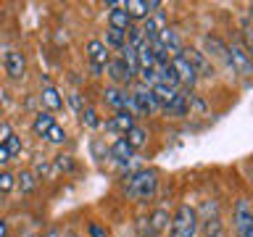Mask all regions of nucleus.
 Instances as JSON below:
<instances>
[{"mask_svg":"<svg viewBox=\"0 0 253 237\" xmlns=\"http://www.w3.org/2000/svg\"><path fill=\"white\" fill-rule=\"evenodd\" d=\"M8 163H11V156H8V150L0 145V169H8Z\"/></svg>","mask_w":253,"mask_h":237,"instance_id":"nucleus-36","label":"nucleus"},{"mask_svg":"<svg viewBox=\"0 0 253 237\" xmlns=\"http://www.w3.org/2000/svg\"><path fill=\"white\" fill-rule=\"evenodd\" d=\"M124 140L129 142V148L134 150V153H137V150H142V148L148 145V140H150V132H148L142 124H134L132 129L124 134Z\"/></svg>","mask_w":253,"mask_h":237,"instance_id":"nucleus-20","label":"nucleus"},{"mask_svg":"<svg viewBox=\"0 0 253 237\" xmlns=\"http://www.w3.org/2000/svg\"><path fill=\"white\" fill-rule=\"evenodd\" d=\"M129 92H132L137 116H156V114H161V106H158V100L153 98V90H148V87H142V84L134 82L129 87Z\"/></svg>","mask_w":253,"mask_h":237,"instance_id":"nucleus-5","label":"nucleus"},{"mask_svg":"<svg viewBox=\"0 0 253 237\" xmlns=\"http://www.w3.org/2000/svg\"><path fill=\"white\" fill-rule=\"evenodd\" d=\"M55 124V116L53 114H47V111H42L40 108L35 116H32V134H35V137H40L42 140L45 137V132L50 129V126Z\"/></svg>","mask_w":253,"mask_h":237,"instance_id":"nucleus-19","label":"nucleus"},{"mask_svg":"<svg viewBox=\"0 0 253 237\" xmlns=\"http://www.w3.org/2000/svg\"><path fill=\"white\" fill-rule=\"evenodd\" d=\"M29 171L35 174L37 179H53L55 177V169H53L50 158H40V161H35V166H32Z\"/></svg>","mask_w":253,"mask_h":237,"instance_id":"nucleus-28","label":"nucleus"},{"mask_svg":"<svg viewBox=\"0 0 253 237\" xmlns=\"http://www.w3.org/2000/svg\"><path fill=\"white\" fill-rule=\"evenodd\" d=\"M0 90H3V87H0Z\"/></svg>","mask_w":253,"mask_h":237,"instance_id":"nucleus-41","label":"nucleus"},{"mask_svg":"<svg viewBox=\"0 0 253 237\" xmlns=\"http://www.w3.org/2000/svg\"><path fill=\"white\" fill-rule=\"evenodd\" d=\"M100 42L106 45L111 53H119V50L126 45V32H119V29H111V27H108V29H106V37H103Z\"/></svg>","mask_w":253,"mask_h":237,"instance_id":"nucleus-23","label":"nucleus"},{"mask_svg":"<svg viewBox=\"0 0 253 237\" xmlns=\"http://www.w3.org/2000/svg\"><path fill=\"white\" fill-rule=\"evenodd\" d=\"M84 55H87V63H92V66H106L114 53H111L98 37H92V40H87V45H84Z\"/></svg>","mask_w":253,"mask_h":237,"instance_id":"nucleus-15","label":"nucleus"},{"mask_svg":"<svg viewBox=\"0 0 253 237\" xmlns=\"http://www.w3.org/2000/svg\"><path fill=\"white\" fill-rule=\"evenodd\" d=\"M8 237H11V235H8Z\"/></svg>","mask_w":253,"mask_h":237,"instance_id":"nucleus-42","label":"nucleus"},{"mask_svg":"<svg viewBox=\"0 0 253 237\" xmlns=\"http://www.w3.org/2000/svg\"><path fill=\"white\" fill-rule=\"evenodd\" d=\"M108 27H111V29H119V32H126V29L132 27V19L126 16V11L122 8V11L108 13Z\"/></svg>","mask_w":253,"mask_h":237,"instance_id":"nucleus-29","label":"nucleus"},{"mask_svg":"<svg viewBox=\"0 0 253 237\" xmlns=\"http://www.w3.org/2000/svg\"><path fill=\"white\" fill-rule=\"evenodd\" d=\"M87 237H114V235H111V229H108L106 221L90 219V221H87Z\"/></svg>","mask_w":253,"mask_h":237,"instance_id":"nucleus-30","label":"nucleus"},{"mask_svg":"<svg viewBox=\"0 0 253 237\" xmlns=\"http://www.w3.org/2000/svg\"><path fill=\"white\" fill-rule=\"evenodd\" d=\"M90 74H92L95 79H98V77H103V66H92V63H90Z\"/></svg>","mask_w":253,"mask_h":237,"instance_id":"nucleus-37","label":"nucleus"},{"mask_svg":"<svg viewBox=\"0 0 253 237\" xmlns=\"http://www.w3.org/2000/svg\"><path fill=\"white\" fill-rule=\"evenodd\" d=\"M66 100H69V106H71V111H74L77 116L84 111V106H90V103H87V98H84V92H79V90H71V92L66 95Z\"/></svg>","mask_w":253,"mask_h":237,"instance_id":"nucleus-32","label":"nucleus"},{"mask_svg":"<svg viewBox=\"0 0 253 237\" xmlns=\"http://www.w3.org/2000/svg\"><path fill=\"white\" fill-rule=\"evenodd\" d=\"M11 134H13V126L8 124V121H0V145H3V142L11 137Z\"/></svg>","mask_w":253,"mask_h":237,"instance_id":"nucleus-35","label":"nucleus"},{"mask_svg":"<svg viewBox=\"0 0 253 237\" xmlns=\"http://www.w3.org/2000/svg\"><path fill=\"white\" fill-rule=\"evenodd\" d=\"M0 237H8V221L0 219Z\"/></svg>","mask_w":253,"mask_h":237,"instance_id":"nucleus-38","label":"nucleus"},{"mask_svg":"<svg viewBox=\"0 0 253 237\" xmlns=\"http://www.w3.org/2000/svg\"><path fill=\"white\" fill-rule=\"evenodd\" d=\"M179 90H182V87L156 84V87H153V98L158 100V106H161V108H166V106H169V103H171V100H174V98H177V95H179Z\"/></svg>","mask_w":253,"mask_h":237,"instance_id":"nucleus-24","label":"nucleus"},{"mask_svg":"<svg viewBox=\"0 0 253 237\" xmlns=\"http://www.w3.org/2000/svg\"><path fill=\"white\" fill-rule=\"evenodd\" d=\"M164 27H169L166 24V16H164V11H158V13H153V16H148L145 21H142V27H140V32H142V37L148 40H156L158 37V32H161Z\"/></svg>","mask_w":253,"mask_h":237,"instance_id":"nucleus-18","label":"nucleus"},{"mask_svg":"<svg viewBox=\"0 0 253 237\" xmlns=\"http://www.w3.org/2000/svg\"><path fill=\"white\" fill-rule=\"evenodd\" d=\"M169 63H171L174 74H177V79H179V87H182V90H195V84L201 82V79H198V74L193 71V66H190V63L182 58V53H179V55H171Z\"/></svg>","mask_w":253,"mask_h":237,"instance_id":"nucleus-11","label":"nucleus"},{"mask_svg":"<svg viewBox=\"0 0 253 237\" xmlns=\"http://www.w3.org/2000/svg\"><path fill=\"white\" fill-rule=\"evenodd\" d=\"M158 193L156 169H134L124 177V195L134 203H150Z\"/></svg>","mask_w":253,"mask_h":237,"instance_id":"nucleus-1","label":"nucleus"},{"mask_svg":"<svg viewBox=\"0 0 253 237\" xmlns=\"http://www.w3.org/2000/svg\"><path fill=\"white\" fill-rule=\"evenodd\" d=\"M108 158L114 163H129L134 158V150L124 137H114V142H108Z\"/></svg>","mask_w":253,"mask_h":237,"instance_id":"nucleus-17","label":"nucleus"},{"mask_svg":"<svg viewBox=\"0 0 253 237\" xmlns=\"http://www.w3.org/2000/svg\"><path fill=\"white\" fill-rule=\"evenodd\" d=\"M169 221H171V213H169V211H166V208H156V211L148 216V221H145V229H148L150 235L161 237V235L169 232Z\"/></svg>","mask_w":253,"mask_h":237,"instance_id":"nucleus-16","label":"nucleus"},{"mask_svg":"<svg viewBox=\"0 0 253 237\" xmlns=\"http://www.w3.org/2000/svg\"><path fill=\"white\" fill-rule=\"evenodd\" d=\"M103 74L108 77V82L114 87H126V90H129L134 84V74L122 63V58H116V55H111V61L103 66Z\"/></svg>","mask_w":253,"mask_h":237,"instance_id":"nucleus-8","label":"nucleus"},{"mask_svg":"<svg viewBox=\"0 0 253 237\" xmlns=\"http://www.w3.org/2000/svg\"><path fill=\"white\" fill-rule=\"evenodd\" d=\"M134 124H137V118H134L132 114H126V111H116L114 116L103 118L100 129H103V132H108V134H116V137H124V134L129 132Z\"/></svg>","mask_w":253,"mask_h":237,"instance_id":"nucleus-10","label":"nucleus"},{"mask_svg":"<svg viewBox=\"0 0 253 237\" xmlns=\"http://www.w3.org/2000/svg\"><path fill=\"white\" fill-rule=\"evenodd\" d=\"M198 232H203V237H221L224 235V224H221L219 213L216 216H209V219L198 221Z\"/></svg>","mask_w":253,"mask_h":237,"instance_id":"nucleus-22","label":"nucleus"},{"mask_svg":"<svg viewBox=\"0 0 253 237\" xmlns=\"http://www.w3.org/2000/svg\"><path fill=\"white\" fill-rule=\"evenodd\" d=\"M3 69H5V74L13 79V82H19V79L27 77V55H24L21 50H8L5 53V61H3Z\"/></svg>","mask_w":253,"mask_h":237,"instance_id":"nucleus-13","label":"nucleus"},{"mask_svg":"<svg viewBox=\"0 0 253 237\" xmlns=\"http://www.w3.org/2000/svg\"><path fill=\"white\" fill-rule=\"evenodd\" d=\"M3 148L8 150V156H11V161H13V158L16 156H21L24 153V142H21V137H19V134H11V137H8L5 142H3Z\"/></svg>","mask_w":253,"mask_h":237,"instance_id":"nucleus-34","label":"nucleus"},{"mask_svg":"<svg viewBox=\"0 0 253 237\" xmlns=\"http://www.w3.org/2000/svg\"><path fill=\"white\" fill-rule=\"evenodd\" d=\"M90 153L95 161H108V142L100 140V137H92L90 140Z\"/></svg>","mask_w":253,"mask_h":237,"instance_id":"nucleus-31","label":"nucleus"},{"mask_svg":"<svg viewBox=\"0 0 253 237\" xmlns=\"http://www.w3.org/2000/svg\"><path fill=\"white\" fill-rule=\"evenodd\" d=\"M137 237H156V235H150V232H148V229H145V227H142V232H140Z\"/></svg>","mask_w":253,"mask_h":237,"instance_id":"nucleus-39","label":"nucleus"},{"mask_svg":"<svg viewBox=\"0 0 253 237\" xmlns=\"http://www.w3.org/2000/svg\"><path fill=\"white\" fill-rule=\"evenodd\" d=\"M182 58H185L190 66H193V71L198 74V79H213V63L211 58H206V53L201 50V47H193V45H185L182 47Z\"/></svg>","mask_w":253,"mask_h":237,"instance_id":"nucleus-6","label":"nucleus"},{"mask_svg":"<svg viewBox=\"0 0 253 237\" xmlns=\"http://www.w3.org/2000/svg\"><path fill=\"white\" fill-rule=\"evenodd\" d=\"M161 8H164L161 0H124V11H126V16L132 19V24H134V21L142 24L148 16L158 13Z\"/></svg>","mask_w":253,"mask_h":237,"instance_id":"nucleus-9","label":"nucleus"},{"mask_svg":"<svg viewBox=\"0 0 253 237\" xmlns=\"http://www.w3.org/2000/svg\"><path fill=\"white\" fill-rule=\"evenodd\" d=\"M37 100H40V106H42V111H47V114H53V116L63 108V95L55 84H42Z\"/></svg>","mask_w":253,"mask_h":237,"instance_id":"nucleus-14","label":"nucleus"},{"mask_svg":"<svg viewBox=\"0 0 253 237\" xmlns=\"http://www.w3.org/2000/svg\"><path fill=\"white\" fill-rule=\"evenodd\" d=\"M16 190V174L8 169H0V195H8Z\"/></svg>","mask_w":253,"mask_h":237,"instance_id":"nucleus-33","label":"nucleus"},{"mask_svg":"<svg viewBox=\"0 0 253 237\" xmlns=\"http://www.w3.org/2000/svg\"><path fill=\"white\" fill-rule=\"evenodd\" d=\"M50 163H53L55 171H63V174L77 171V161H74V156H69V153H58L55 158H50Z\"/></svg>","mask_w":253,"mask_h":237,"instance_id":"nucleus-27","label":"nucleus"},{"mask_svg":"<svg viewBox=\"0 0 253 237\" xmlns=\"http://www.w3.org/2000/svg\"><path fill=\"white\" fill-rule=\"evenodd\" d=\"M227 66L232 74H243V77H251V53L243 42H235L227 45Z\"/></svg>","mask_w":253,"mask_h":237,"instance_id":"nucleus-7","label":"nucleus"},{"mask_svg":"<svg viewBox=\"0 0 253 237\" xmlns=\"http://www.w3.org/2000/svg\"><path fill=\"white\" fill-rule=\"evenodd\" d=\"M79 121H82L87 129H100L103 118H100V111L95 108V106H84V111L79 114Z\"/></svg>","mask_w":253,"mask_h":237,"instance_id":"nucleus-26","label":"nucleus"},{"mask_svg":"<svg viewBox=\"0 0 253 237\" xmlns=\"http://www.w3.org/2000/svg\"><path fill=\"white\" fill-rule=\"evenodd\" d=\"M198 221H201V216L193 205H177L169 221V237H198Z\"/></svg>","mask_w":253,"mask_h":237,"instance_id":"nucleus-2","label":"nucleus"},{"mask_svg":"<svg viewBox=\"0 0 253 237\" xmlns=\"http://www.w3.org/2000/svg\"><path fill=\"white\" fill-rule=\"evenodd\" d=\"M42 140L47 142V145H55V148H61V145H66V142H69V132L63 129L61 124H53L50 129L45 132V137H42Z\"/></svg>","mask_w":253,"mask_h":237,"instance_id":"nucleus-25","label":"nucleus"},{"mask_svg":"<svg viewBox=\"0 0 253 237\" xmlns=\"http://www.w3.org/2000/svg\"><path fill=\"white\" fill-rule=\"evenodd\" d=\"M71 237H82V235H71Z\"/></svg>","mask_w":253,"mask_h":237,"instance_id":"nucleus-40","label":"nucleus"},{"mask_svg":"<svg viewBox=\"0 0 253 237\" xmlns=\"http://www.w3.org/2000/svg\"><path fill=\"white\" fill-rule=\"evenodd\" d=\"M40 187V179L32 174L29 169H21V171H16V190H21L24 195H32L35 190Z\"/></svg>","mask_w":253,"mask_h":237,"instance_id":"nucleus-21","label":"nucleus"},{"mask_svg":"<svg viewBox=\"0 0 253 237\" xmlns=\"http://www.w3.org/2000/svg\"><path fill=\"white\" fill-rule=\"evenodd\" d=\"M100 100H103V106L114 108V114H116V111H126V114H132L134 118H137L132 92L126 90V87H114V84L103 87V90H100Z\"/></svg>","mask_w":253,"mask_h":237,"instance_id":"nucleus-3","label":"nucleus"},{"mask_svg":"<svg viewBox=\"0 0 253 237\" xmlns=\"http://www.w3.org/2000/svg\"><path fill=\"white\" fill-rule=\"evenodd\" d=\"M232 227L237 237H253V211L248 198H237L232 208Z\"/></svg>","mask_w":253,"mask_h":237,"instance_id":"nucleus-4","label":"nucleus"},{"mask_svg":"<svg viewBox=\"0 0 253 237\" xmlns=\"http://www.w3.org/2000/svg\"><path fill=\"white\" fill-rule=\"evenodd\" d=\"M156 42L164 47V53L169 55H179L182 53V47H185V42H182V35H179V29H174V27H164L161 32H158V37H156Z\"/></svg>","mask_w":253,"mask_h":237,"instance_id":"nucleus-12","label":"nucleus"}]
</instances>
